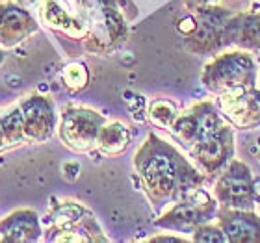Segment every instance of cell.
<instances>
[{
  "label": "cell",
  "instance_id": "6da1fadb",
  "mask_svg": "<svg viewBox=\"0 0 260 243\" xmlns=\"http://www.w3.org/2000/svg\"><path fill=\"white\" fill-rule=\"evenodd\" d=\"M140 175L147 191L154 200H164L173 197L188 186V179L193 171H184L175 156L164 145H147L143 154L140 152Z\"/></svg>",
  "mask_w": 260,
  "mask_h": 243
},
{
  "label": "cell",
  "instance_id": "7a4b0ae2",
  "mask_svg": "<svg viewBox=\"0 0 260 243\" xmlns=\"http://www.w3.org/2000/svg\"><path fill=\"white\" fill-rule=\"evenodd\" d=\"M258 78V69L253 56L245 50H233L219 54L216 60L206 65L201 82L203 86L214 95H227V93L253 87Z\"/></svg>",
  "mask_w": 260,
  "mask_h": 243
},
{
  "label": "cell",
  "instance_id": "3957f363",
  "mask_svg": "<svg viewBox=\"0 0 260 243\" xmlns=\"http://www.w3.org/2000/svg\"><path fill=\"white\" fill-rule=\"evenodd\" d=\"M216 199L227 208L249 210L255 204L256 191L251 169L242 162H229L216 182Z\"/></svg>",
  "mask_w": 260,
  "mask_h": 243
},
{
  "label": "cell",
  "instance_id": "277c9868",
  "mask_svg": "<svg viewBox=\"0 0 260 243\" xmlns=\"http://www.w3.org/2000/svg\"><path fill=\"white\" fill-rule=\"evenodd\" d=\"M104 117L87 108H69L63 112L60 134L63 143L73 151H87L97 145L99 132L103 128Z\"/></svg>",
  "mask_w": 260,
  "mask_h": 243
},
{
  "label": "cell",
  "instance_id": "5b68a950",
  "mask_svg": "<svg viewBox=\"0 0 260 243\" xmlns=\"http://www.w3.org/2000/svg\"><path fill=\"white\" fill-rule=\"evenodd\" d=\"M214 208L216 202L203 189H193L186 193V199L177 202L162 221H158V225L169 230H195L201 223L210 219Z\"/></svg>",
  "mask_w": 260,
  "mask_h": 243
},
{
  "label": "cell",
  "instance_id": "8992f818",
  "mask_svg": "<svg viewBox=\"0 0 260 243\" xmlns=\"http://www.w3.org/2000/svg\"><path fill=\"white\" fill-rule=\"evenodd\" d=\"M190 151L191 156L195 158V162L199 163V167L206 175L221 173L233 158V132L229 126L223 124L221 128H217L216 132L205 135L203 140L195 141L190 147Z\"/></svg>",
  "mask_w": 260,
  "mask_h": 243
},
{
  "label": "cell",
  "instance_id": "52a82bcc",
  "mask_svg": "<svg viewBox=\"0 0 260 243\" xmlns=\"http://www.w3.org/2000/svg\"><path fill=\"white\" fill-rule=\"evenodd\" d=\"M219 112L234 128L253 130L260 126V89L245 87L219 97Z\"/></svg>",
  "mask_w": 260,
  "mask_h": 243
},
{
  "label": "cell",
  "instance_id": "ba28073f",
  "mask_svg": "<svg viewBox=\"0 0 260 243\" xmlns=\"http://www.w3.org/2000/svg\"><path fill=\"white\" fill-rule=\"evenodd\" d=\"M28 141H45L52 135L56 123L54 106L45 97H30L21 104Z\"/></svg>",
  "mask_w": 260,
  "mask_h": 243
},
{
  "label": "cell",
  "instance_id": "9c48e42d",
  "mask_svg": "<svg viewBox=\"0 0 260 243\" xmlns=\"http://www.w3.org/2000/svg\"><path fill=\"white\" fill-rule=\"evenodd\" d=\"M219 228L223 230L227 241H260V217L249 210L231 208V210L221 212Z\"/></svg>",
  "mask_w": 260,
  "mask_h": 243
},
{
  "label": "cell",
  "instance_id": "30bf717a",
  "mask_svg": "<svg viewBox=\"0 0 260 243\" xmlns=\"http://www.w3.org/2000/svg\"><path fill=\"white\" fill-rule=\"evenodd\" d=\"M36 30V22L26 10L19 6H0V41L13 45Z\"/></svg>",
  "mask_w": 260,
  "mask_h": 243
},
{
  "label": "cell",
  "instance_id": "8fae6325",
  "mask_svg": "<svg viewBox=\"0 0 260 243\" xmlns=\"http://www.w3.org/2000/svg\"><path fill=\"white\" fill-rule=\"evenodd\" d=\"M225 36L244 49L260 50V13H234Z\"/></svg>",
  "mask_w": 260,
  "mask_h": 243
},
{
  "label": "cell",
  "instance_id": "7c38bea8",
  "mask_svg": "<svg viewBox=\"0 0 260 243\" xmlns=\"http://www.w3.org/2000/svg\"><path fill=\"white\" fill-rule=\"evenodd\" d=\"M39 236L38 216L30 210H21L11 214L0 227L2 241H32Z\"/></svg>",
  "mask_w": 260,
  "mask_h": 243
},
{
  "label": "cell",
  "instance_id": "4fadbf2b",
  "mask_svg": "<svg viewBox=\"0 0 260 243\" xmlns=\"http://www.w3.org/2000/svg\"><path fill=\"white\" fill-rule=\"evenodd\" d=\"M130 143V132L128 126L119 121L103 124V128L99 132L97 145L104 154H119L128 147Z\"/></svg>",
  "mask_w": 260,
  "mask_h": 243
},
{
  "label": "cell",
  "instance_id": "5bb4252c",
  "mask_svg": "<svg viewBox=\"0 0 260 243\" xmlns=\"http://www.w3.org/2000/svg\"><path fill=\"white\" fill-rule=\"evenodd\" d=\"M26 140L24 132V117H22L21 106L11 110L4 117H0V149L11 145H19Z\"/></svg>",
  "mask_w": 260,
  "mask_h": 243
},
{
  "label": "cell",
  "instance_id": "9a60e30c",
  "mask_svg": "<svg viewBox=\"0 0 260 243\" xmlns=\"http://www.w3.org/2000/svg\"><path fill=\"white\" fill-rule=\"evenodd\" d=\"M41 17H43L45 22H49L50 26L60 28L63 32L71 33V36L84 33V30L80 28V22H76L58 2H54V0H47V2H45L43 8H41Z\"/></svg>",
  "mask_w": 260,
  "mask_h": 243
},
{
  "label": "cell",
  "instance_id": "2e32d148",
  "mask_svg": "<svg viewBox=\"0 0 260 243\" xmlns=\"http://www.w3.org/2000/svg\"><path fill=\"white\" fill-rule=\"evenodd\" d=\"M149 117L160 128L171 130V126H173L177 117H179V112H177L173 102H169V100H156L149 108Z\"/></svg>",
  "mask_w": 260,
  "mask_h": 243
},
{
  "label": "cell",
  "instance_id": "e0dca14e",
  "mask_svg": "<svg viewBox=\"0 0 260 243\" xmlns=\"http://www.w3.org/2000/svg\"><path fill=\"white\" fill-rule=\"evenodd\" d=\"M87 78H89L87 69L82 63H71L63 71L65 86L71 87V89H82V87H86Z\"/></svg>",
  "mask_w": 260,
  "mask_h": 243
},
{
  "label": "cell",
  "instance_id": "ac0fdd59",
  "mask_svg": "<svg viewBox=\"0 0 260 243\" xmlns=\"http://www.w3.org/2000/svg\"><path fill=\"white\" fill-rule=\"evenodd\" d=\"M195 241H206V243H223L227 241L225 234L219 227H212V225H199L193 230Z\"/></svg>",
  "mask_w": 260,
  "mask_h": 243
},
{
  "label": "cell",
  "instance_id": "d6986e66",
  "mask_svg": "<svg viewBox=\"0 0 260 243\" xmlns=\"http://www.w3.org/2000/svg\"><path fill=\"white\" fill-rule=\"evenodd\" d=\"M184 2H186V6H188L191 11H199V10H203L205 6L214 4L216 0H184Z\"/></svg>",
  "mask_w": 260,
  "mask_h": 243
},
{
  "label": "cell",
  "instance_id": "ffe728a7",
  "mask_svg": "<svg viewBox=\"0 0 260 243\" xmlns=\"http://www.w3.org/2000/svg\"><path fill=\"white\" fill-rule=\"evenodd\" d=\"M258 162H260V152H258Z\"/></svg>",
  "mask_w": 260,
  "mask_h": 243
}]
</instances>
